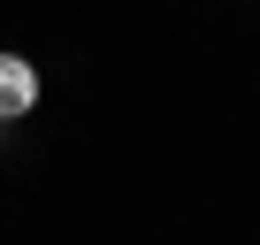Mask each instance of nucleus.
Returning a JSON list of instances; mask_svg holds the SVG:
<instances>
[{
  "label": "nucleus",
  "mask_w": 260,
  "mask_h": 245,
  "mask_svg": "<svg viewBox=\"0 0 260 245\" xmlns=\"http://www.w3.org/2000/svg\"><path fill=\"white\" fill-rule=\"evenodd\" d=\"M39 107V69L23 54H0V122H23Z\"/></svg>",
  "instance_id": "nucleus-1"
}]
</instances>
